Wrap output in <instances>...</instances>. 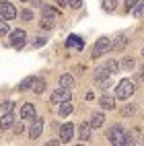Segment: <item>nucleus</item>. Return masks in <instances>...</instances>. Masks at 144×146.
<instances>
[{
  "instance_id": "nucleus-1",
  "label": "nucleus",
  "mask_w": 144,
  "mask_h": 146,
  "mask_svg": "<svg viewBox=\"0 0 144 146\" xmlns=\"http://www.w3.org/2000/svg\"><path fill=\"white\" fill-rule=\"evenodd\" d=\"M132 93H134V82L130 80V78H123V80H119V84L115 86V99H130L132 97Z\"/></svg>"
},
{
  "instance_id": "nucleus-2",
  "label": "nucleus",
  "mask_w": 144,
  "mask_h": 146,
  "mask_svg": "<svg viewBox=\"0 0 144 146\" xmlns=\"http://www.w3.org/2000/svg\"><path fill=\"white\" fill-rule=\"evenodd\" d=\"M70 97H72V91L70 89H58V91H54L52 93V97H50V101L54 103V105H60V103H64V101H70Z\"/></svg>"
},
{
  "instance_id": "nucleus-3",
  "label": "nucleus",
  "mask_w": 144,
  "mask_h": 146,
  "mask_svg": "<svg viewBox=\"0 0 144 146\" xmlns=\"http://www.w3.org/2000/svg\"><path fill=\"white\" fill-rule=\"evenodd\" d=\"M123 138H126V132H123V128H121V125H115V128H111V130L107 132V140H109L111 144H117V146H121Z\"/></svg>"
},
{
  "instance_id": "nucleus-4",
  "label": "nucleus",
  "mask_w": 144,
  "mask_h": 146,
  "mask_svg": "<svg viewBox=\"0 0 144 146\" xmlns=\"http://www.w3.org/2000/svg\"><path fill=\"white\" fill-rule=\"evenodd\" d=\"M25 39H27V35L23 29H17V31L11 33V45L15 47V50H21V47L25 45Z\"/></svg>"
},
{
  "instance_id": "nucleus-5",
  "label": "nucleus",
  "mask_w": 144,
  "mask_h": 146,
  "mask_svg": "<svg viewBox=\"0 0 144 146\" xmlns=\"http://www.w3.org/2000/svg\"><path fill=\"white\" fill-rule=\"evenodd\" d=\"M0 17L6 19V21H11V19L17 17V8L11 2H0Z\"/></svg>"
},
{
  "instance_id": "nucleus-6",
  "label": "nucleus",
  "mask_w": 144,
  "mask_h": 146,
  "mask_svg": "<svg viewBox=\"0 0 144 146\" xmlns=\"http://www.w3.org/2000/svg\"><path fill=\"white\" fill-rule=\"evenodd\" d=\"M107 50H109V39H107V37H99V41L95 43V47H93V58H99Z\"/></svg>"
},
{
  "instance_id": "nucleus-7",
  "label": "nucleus",
  "mask_w": 144,
  "mask_h": 146,
  "mask_svg": "<svg viewBox=\"0 0 144 146\" xmlns=\"http://www.w3.org/2000/svg\"><path fill=\"white\" fill-rule=\"evenodd\" d=\"M72 136H74V125L66 121L62 128H60V140L66 144V142H70V140H72Z\"/></svg>"
},
{
  "instance_id": "nucleus-8",
  "label": "nucleus",
  "mask_w": 144,
  "mask_h": 146,
  "mask_svg": "<svg viewBox=\"0 0 144 146\" xmlns=\"http://www.w3.org/2000/svg\"><path fill=\"white\" fill-rule=\"evenodd\" d=\"M41 130H43V119H35L31 123V128H29V138L35 140V138H39L41 136Z\"/></svg>"
},
{
  "instance_id": "nucleus-9",
  "label": "nucleus",
  "mask_w": 144,
  "mask_h": 146,
  "mask_svg": "<svg viewBox=\"0 0 144 146\" xmlns=\"http://www.w3.org/2000/svg\"><path fill=\"white\" fill-rule=\"evenodd\" d=\"M35 115H37V111H35V107L31 103H25L21 107V117L23 119H35Z\"/></svg>"
},
{
  "instance_id": "nucleus-10",
  "label": "nucleus",
  "mask_w": 144,
  "mask_h": 146,
  "mask_svg": "<svg viewBox=\"0 0 144 146\" xmlns=\"http://www.w3.org/2000/svg\"><path fill=\"white\" fill-rule=\"evenodd\" d=\"M99 107H103V109H115V97L101 95L99 97Z\"/></svg>"
},
{
  "instance_id": "nucleus-11",
  "label": "nucleus",
  "mask_w": 144,
  "mask_h": 146,
  "mask_svg": "<svg viewBox=\"0 0 144 146\" xmlns=\"http://www.w3.org/2000/svg\"><path fill=\"white\" fill-rule=\"evenodd\" d=\"M126 45H128V37H126V35H117V37H115V41H113L109 47H111L113 52H121Z\"/></svg>"
},
{
  "instance_id": "nucleus-12",
  "label": "nucleus",
  "mask_w": 144,
  "mask_h": 146,
  "mask_svg": "<svg viewBox=\"0 0 144 146\" xmlns=\"http://www.w3.org/2000/svg\"><path fill=\"white\" fill-rule=\"evenodd\" d=\"M66 47H76V50H82V47H84V41L80 39L78 35H70L68 39H66Z\"/></svg>"
},
{
  "instance_id": "nucleus-13",
  "label": "nucleus",
  "mask_w": 144,
  "mask_h": 146,
  "mask_svg": "<svg viewBox=\"0 0 144 146\" xmlns=\"http://www.w3.org/2000/svg\"><path fill=\"white\" fill-rule=\"evenodd\" d=\"M91 123H80V130H78V136H80V140L82 142H89L91 140Z\"/></svg>"
},
{
  "instance_id": "nucleus-14",
  "label": "nucleus",
  "mask_w": 144,
  "mask_h": 146,
  "mask_svg": "<svg viewBox=\"0 0 144 146\" xmlns=\"http://www.w3.org/2000/svg\"><path fill=\"white\" fill-rule=\"evenodd\" d=\"M109 74H111V72H109V68H107V66H101L99 70L95 72V80H97V82L107 80V78H109Z\"/></svg>"
},
{
  "instance_id": "nucleus-15",
  "label": "nucleus",
  "mask_w": 144,
  "mask_h": 146,
  "mask_svg": "<svg viewBox=\"0 0 144 146\" xmlns=\"http://www.w3.org/2000/svg\"><path fill=\"white\" fill-rule=\"evenodd\" d=\"M13 123H15L13 113H11V111H6V115H4L2 119H0V128H2V130H8V128H13Z\"/></svg>"
},
{
  "instance_id": "nucleus-16",
  "label": "nucleus",
  "mask_w": 144,
  "mask_h": 146,
  "mask_svg": "<svg viewBox=\"0 0 144 146\" xmlns=\"http://www.w3.org/2000/svg\"><path fill=\"white\" fill-rule=\"evenodd\" d=\"M72 111H74V105H72L70 101H64V103H60V111H58V113H60L62 117H66V115H70Z\"/></svg>"
},
{
  "instance_id": "nucleus-17",
  "label": "nucleus",
  "mask_w": 144,
  "mask_h": 146,
  "mask_svg": "<svg viewBox=\"0 0 144 146\" xmlns=\"http://www.w3.org/2000/svg\"><path fill=\"white\" fill-rule=\"evenodd\" d=\"M60 84L64 86V89H70V91H72V89H74V78H72L70 74H62V76H60Z\"/></svg>"
},
{
  "instance_id": "nucleus-18",
  "label": "nucleus",
  "mask_w": 144,
  "mask_h": 146,
  "mask_svg": "<svg viewBox=\"0 0 144 146\" xmlns=\"http://www.w3.org/2000/svg\"><path fill=\"white\" fill-rule=\"evenodd\" d=\"M103 123H105V115H103V113H93V117H91V128H101Z\"/></svg>"
},
{
  "instance_id": "nucleus-19",
  "label": "nucleus",
  "mask_w": 144,
  "mask_h": 146,
  "mask_svg": "<svg viewBox=\"0 0 144 146\" xmlns=\"http://www.w3.org/2000/svg\"><path fill=\"white\" fill-rule=\"evenodd\" d=\"M33 76H27V78L25 80H21V84H19V91H29V89H31V86H33Z\"/></svg>"
},
{
  "instance_id": "nucleus-20",
  "label": "nucleus",
  "mask_w": 144,
  "mask_h": 146,
  "mask_svg": "<svg viewBox=\"0 0 144 146\" xmlns=\"http://www.w3.org/2000/svg\"><path fill=\"white\" fill-rule=\"evenodd\" d=\"M115 6H117V0H103V8L105 13H113Z\"/></svg>"
},
{
  "instance_id": "nucleus-21",
  "label": "nucleus",
  "mask_w": 144,
  "mask_h": 146,
  "mask_svg": "<svg viewBox=\"0 0 144 146\" xmlns=\"http://www.w3.org/2000/svg\"><path fill=\"white\" fill-rule=\"evenodd\" d=\"M31 89H33L35 93H43V91H45V82H43L41 78H35V80H33V86H31Z\"/></svg>"
},
{
  "instance_id": "nucleus-22",
  "label": "nucleus",
  "mask_w": 144,
  "mask_h": 146,
  "mask_svg": "<svg viewBox=\"0 0 144 146\" xmlns=\"http://www.w3.org/2000/svg\"><path fill=\"white\" fill-rule=\"evenodd\" d=\"M41 13H43V17H50V19L58 17V11H54L52 6H43V8H41Z\"/></svg>"
},
{
  "instance_id": "nucleus-23",
  "label": "nucleus",
  "mask_w": 144,
  "mask_h": 146,
  "mask_svg": "<svg viewBox=\"0 0 144 146\" xmlns=\"http://www.w3.org/2000/svg\"><path fill=\"white\" fill-rule=\"evenodd\" d=\"M134 17H136V19L144 17V2H140L138 6H134Z\"/></svg>"
},
{
  "instance_id": "nucleus-24",
  "label": "nucleus",
  "mask_w": 144,
  "mask_h": 146,
  "mask_svg": "<svg viewBox=\"0 0 144 146\" xmlns=\"http://www.w3.org/2000/svg\"><path fill=\"white\" fill-rule=\"evenodd\" d=\"M121 66H123V70H132V68L136 66V62H134L132 58H126V60L121 62Z\"/></svg>"
},
{
  "instance_id": "nucleus-25",
  "label": "nucleus",
  "mask_w": 144,
  "mask_h": 146,
  "mask_svg": "<svg viewBox=\"0 0 144 146\" xmlns=\"http://www.w3.org/2000/svg\"><path fill=\"white\" fill-rule=\"evenodd\" d=\"M41 27H43L45 31H47V29H52V27H54V21H52L50 17H43V21H41Z\"/></svg>"
},
{
  "instance_id": "nucleus-26",
  "label": "nucleus",
  "mask_w": 144,
  "mask_h": 146,
  "mask_svg": "<svg viewBox=\"0 0 144 146\" xmlns=\"http://www.w3.org/2000/svg\"><path fill=\"white\" fill-rule=\"evenodd\" d=\"M105 66H107V68H109V72H111V74H115V72H117V70H119V64H117V62H113V60H111V62H107V64H105Z\"/></svg>"
},
{
  "instance_id": "nucleus-27",
  "label": "nucleus",
  "mask_w": 144,
  "mask_h": 146,
  "mask_svg": "<svg viewBox=\"0 0 144 146\" xmlns=\"http://www.w3.org/2000/svg\"><path fill=\"white\" fill-rule=\"evenodd\" d=\"M134 111H136V107H134V105H126V107L121 109V115H126V117H128V115H132Z\"/></svg>"
},
{
  "instance_id": "nucleus-28",
  "label": "nucleus",
  "mask_w": 144,
  "mask_h": 146,
  "mask_svg": "<svg viewBox=\"0 0 144 146\" xmlns=\"http://www.w3.org/2000/svg\"><path fill=\"white\" fill-rule=\"evenodd\" d=\"M0 109H2L4 113H6V111H13V103H11V101H4L2 105H0Z\"/></svg>"
},
{
  "instance_id": "nucleus-29",
  "label": "nucleus",
  "mask_w": 144,
  "mask_h": 146,
  "mask_svg": "<svg viewBox=\"0 0 144 146\" xmlns=\"http://www.w3.org/2000/svg\"><path fill=\"white\" fill-rule=\"evenodd\" d=\"M8 31H11V29H8V25H6V23L2 21V23H0V37H4V35H6Z\"/></svg>"
},
{
  "instance_id": "nucleus-30",
  "label": "nucleus",
  "mask_w": 144,
  "mask_h": 146,
  "mask_svg": "<svg viewBox=\"0 0 144 146\" xmlns=\"http://www.w3.org/2000/svg\"><path fill=\"white\" fill-rule=\"evenodd\" d=\"M68 6L70 8H80L82 6V0H68Z\"/></svg>"
},
{
  "instance_id": "nucleus-31",
  "label": "nucleus",
  "mask_w": 144,
  "mask_h": 146,
  "mask_svg": "<svg viewBox=\"0 0 144 146\" xmlns=\"http://www.w3.org/2000/svg\"><path fill=\"white\" fill-rule=\"evenodd\" d=\"M21 17L25 19V21H31V19H33V13H31V11L27 8V11H23V13H21Z\"/></svg>"
},
{
  "instance_id": "nucleus-32",
  "label": "nucleus",
  "mask_w": 144,
  "mask_h": 146,
  "mask_svg": "<svg viewBox=\"0 0 144 146\" xmlns=\"http://www.w3.org/2000/svg\"><path fill=\"white\" fill-rule=\"evenodd\" d=\"M43 45H45V39H43V37H37L35 43H33V47H43Z\"/></svg>"
},
{
  "instance_id": "nucleus-33",
  "label": "nucleus",
  "mask_w": 144,
  "mask_h": 146,
  "mask_svg": "<svg viewBox=\"0 0 144 146\" xmlns=\"http://www.w3.org/2000/svg\"><path fill=\"white\" fill-rule=\"evenodd\" d=\"M136 4H138V0H126V8H128V11H132Z\"/></svg>"
},
{
  "instance_id": "nucleus-34",
  "label": "nucleus",
  "mask_w": 144,
  "mask_h": 146,
  "mask_svg": "<svg viewBox=\"0 0 144 146\" xmlns=\"http://www.w3.org/2000/svg\"><path fill=\"white\" fill-rule=\"evenodd\" d=\"M56 2H58V4H60L62 8H66V6H68V0H56Z\"/></svg>"
},
{
  "instance_id": "nucleus-35",
  "label": "nucleus",
  "mask_w": 144,
  "mask_h": 146,
  "mask_svg": "<svg viewBox=\"0 0 144 146\" xmlns=\"http://www.w3.org/2000/svg\"><path fill=\"white\" fill-rule=\"evenodd\" d=\"M33 4L37 6V4H41V0H33Z\"/></svg>"
},
{
  "instance_id": "nucleus-36",
  "label": "nucleus",
  "mask_w": 144,
  "mask_h": 146,
  "mask_svg": "<svg viewBox=\"0 0 144 146\" xmlns=\"http://www.w3.org/2000/svg\"><path fill=\"white\" fill-rule=\"evenodd\" d=\"M21 2H29V0H21Z\"/></svg>"
},
{
  "instance_id": "nucleus-37",
  "label": "nucleus",
  "mask_w": 144,
  "mask_h": 146,
  "mask_svg": "<svg viewBox=\"0 0 144 146\" xmlns=\"http://www.w3.org/2000/svg\"><path fill=\"white\" fill-rule=\"evenodd\" d=\"M142 76H144V68H142Z\"/></svg>"
},
{
  "instance_id": "nucleus-38",
  "label": "nucleus",
  "mask_w": 144,
  "mask_h": 146,
  "mask_svg": "<svg viewBox=\"0 0 144 146\" xmlns=\"http://www.w3.org/2000/svg\"><path fill=\"white\" fill-rule=\"evenodd\" d=\"M142 52H144V50H142Z\"/></svg>"
}]
</instances>
